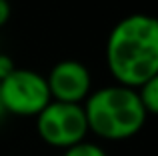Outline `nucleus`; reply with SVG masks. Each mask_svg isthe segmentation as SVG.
I'll list each match as a JSON object with an SVG mask.
<instances>
[{"instance_id": "nucleus-1", "label": "nucleus", "mask_w": 158, "mask_h": 156, "mask_svg": "<svg viewBox=\"0 0 158 156\" xmlns=\"http://www.w3.org/2000/svg\"><path fill=\"white\" fill-rule=\"evenodd\" d=\"M106 66L114 84L140 88L158 76V22L150 14H128L106 40Z\"/></svg>"}, {"instance_id": "nucleus-2", "label": "nucleus", "mask_w": 158, "mask_h": 156, "mask_svg": "<svg viewBox=\"0 0 158 156\" xmlns=\"http://www.w3.org/2000/svg\"><path fill=\"white\" fill-rule=\"evenodd\" d=\"M82 108L88 132L112 142L136 136L148 120L136 90L120 84H108L90 92Z\"/></svg>"}, {"instance_id": "nucleus-3", "label": "nucleus", "mask_w": 158, "mask_h": 156, "mask_svg": "<svg viewBox=\"0 0 158 156\" xmlns=\"http://www.w3.org/2000/svg\"><path fill=\"white\" fill-rule=\"evenodd\" d=\"M0 102L6 114L36 118L50 102L46 78L30 68H14L12 74L0 80Z\"/></svg>"}, {"instance_id": "nucleus-4", "label": "nucleus", "mask_w": 158, "mask_h": 156, "mask_svg": "<svg viewBox=\"0 0 158 156\" xmlns=\"http://www.w3.org/2000/svg\"><path fill=\"white\" fill-rule=\"evenodd\" d=\"M36 132L42 142L60 150L86 140L88 124L82 104L50 100L46 108L36 116Z\"/></svg>"}, {"instance_id": "nucleus-5", "label": "nucleus", "mask_w": 158, "mask_h": 156, "mask_svg": "<svg viewBox=\"0 0 158 156\" xmlns=\"http://www.w3.org/2000/svg\"><path fill=\"white\" fill-rule=\"evenodd\" d=\"M46 78L50 100L82 104L92 92V74L78 60H60L50 68Z\"/></svg>"}, {"instance_id": "nucleus-6", "label": "nucleus", "mask_w": 158, "mask_h": 156, "mask_svg": "<svg viewBox=\"0 0 158 156\" xmlns=\"http://www.w3.org/2000/svg\"><path fill=\"white\" fill-rule=\"evenodd\" d=\"M136 94H138V100L142 104L144 112L148 116H154L158 112V76L144 82L140 88H136Z\"/></svg>"}, {"instance_id": "nucleus-7", "label": "nucleus", "mask_w": 158, "mask_h": 156, "mask_svg": "<svg viewBox=\"0 0 158 156\" xmlns=\"http://www.w3.org/2000/svg\"><path fill=\"white\" fill-rule=\"evenodd\" d=\"M62 156H108V154L100 144H96V142L82 140V142H78V144L66 148L64 152H62Z\"/></svg>"}, {"instance_id": "nucleus-8", "label": "nucleus", "mask_w": 158, "mask_h": 156, "mask_svg": "<svg viewBox=\"0 0 158 156\" xmlns=\"http://www.w3.org/2000/svg\"><path fill=\"white\" fill-rule=\"evenodd\" d=\"M16 68L14 60H12L10 54H6V52H0V80H4L8 74H12Z\"/></svg>"}, {"instance_id": "nucleus-9", "label": "nucleus", "mask_w": 158, "mask_h": 156, "mask_svg": "<svg viewBox=\"0 0 158 156\" xmlns=\"http://www.w3.org/2000/svg\"><path fill=\"white\" fill-rule=\"evenodd\" d=\"M10 16H12V6H10V0H0V28L8 24Z\"/></svg>"}, {"instance_id": "nucleus-10", "label": "nucleus", "mask_w": 158, "mask_h": 156, "mask_svg": "<svg viewBox=\"0 0 158 156\" xmlns=\"http://www.w3.org/2000/svg\"><path fill=\"white\" fill-rule=\"evenodd\" d=\"M4 116H6V112H4V108H2V102H0V120H2Z\"/></svg>"}]
</instances>
